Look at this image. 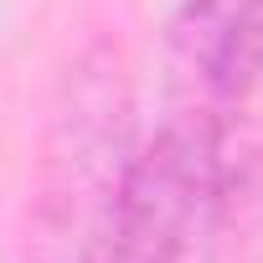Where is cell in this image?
Returning <instances> with one entry per match:
<instances>
[{
	"label": "cell",
	"instance_id": "cell-1",
	"mask_svg": "<svg viewBox=\"0 0 263 263\" xmlns=\"http://www.w3.org/2000/svg\"><path fill=\"white\" fill-rule=\"evenodd\" d=\"M227 227L232 196L217 145L196 124L165 119L155 140L124 155L88 263H217Z\"/></svg>",
	"mask_w": 263,
	"mask_h": 263
},
{
	"label": "cell",
	"instance_id": "cell-2",
	"mask_svg": "<svg viewBox=\"0 0 263 263\" xmlns=\"http://www.w3.org/2000/svg\"><path fill=\"white\" fill-rule=\"evenodd\" d=\"M119 114H124L119 62L108 52H88L67 78L62 114L52 129L47 181L31 222V263H88L103 196L129 155Z\"/></svg>",
	"mask_w": 263,
	"mask_h": 263
}]
</instances>
